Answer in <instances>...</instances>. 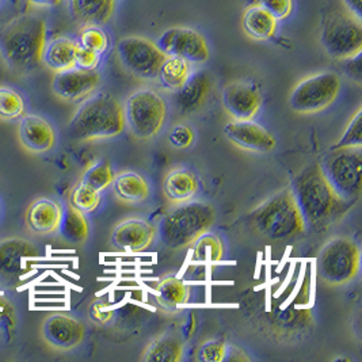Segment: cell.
<instances>
[{
	"instance_id": "1",
	"label": "cell",
	"mask_w": 362,
	"mask_h": 362,
	"mask_svg": "<svg viewBox=\"0 0 362 362\" xmlns=\"http://www.w3.org/2000/svg\"><path fill=\"white\" fill-rule=\"evenodd\" d=\"M48 42V22L37 13H23L0 28V57L17 75H29L42 66Z\"/></svg>"
},
{
	"instance_id": "2",
	"label": "cell",
	"mask_w": 362,
	"mask_h": 362,
	"mask_svg": "<svg viewBox=\"0 0 362 362\" xmlns=\"http://www.w3.org/2000/svg\"><path fill=\"white\" fill-rule=\"evenodd\" d=\"M291 189L307 230L327 228L339 217L347 204L331 189L319 165L304 167L295 177Z\"/></svg>"
},
{
	"instance_id": "3",
	"label": "cell",
	"mask_w": 362,
	"mask_h": 362,
	"mask_svg": "<svg viewBox=\"0 0 362 362\" xmlns=\"http://www.w3.org/2000/svg\"><path fill=\"white\" fill-rule=\"evenodd\" d=\"M125 129L124 107L109 93L84 99L68 122V136L78 143H90L119 136Z\"/></svg>"
},
{
	"instance_id": "4",
	"label": "cell",
	"mask_w": 362,
	"mask_h": 362,
	"mask_svg": "<svg viewBox=\"0 0 362 362\" xmlns=\"http://www.w3.org/2000/svg\"><path fill=\"white\" fill-rule=\"evenodd\" d=\"M248 220L259 236L273 242L289 240L307 230L291 187L264 199L250 214Z\"/></svg>"
},
{
	"instance_id": "5",
	"label": "cell",
	"mask_w": 362,
	"mask_h": 362,
	"mask_svg": "<svg viewBox=\"0 0 362 362\" xmlns=\"http://www.w3.org/2000/svg\"><path fill=\"white\" fill-rule=\"evenodd\" d=\"M216 211L209 202L187 201L177 204L158 226L160 243L170 250L190 247L198 238L214 227Z\"/></svg>"
},
{
	"instance_id": "6",
	"label": "cell",
	"mask_w": 362,
	"mask_h": 362,
	"mask_svg": "<svg viewBox=\"0 0 362 362\" xmlns=\"http://www.w3.org/2000/svg\"><path fill=\"white\" fill-rule=\"evenodd\" d=\"M361 248L347 236H335L320 248L316 258V273L329 286H342L358 276Z\"/></svg>"
},
{
	"instance_id": "7",
	"label": "cell",
	"mask_w": 362,
	"mask_h": 362,
	"mask_svg": "<svg viewBox=\"0 0 362 362\" xmlns=\"http://www.w3.org/2000/svg\"><path fill=\"white\" fill-rule=\"evenodd\" d=\"M124 107L125 127L134 139L147 141L162 131L167 118L165 98L152 88H140L132 93Z\"/></svg>"
},
{
	"instance_id": "8",
	"label": "cell",
	"mask_w": 362,
	"mask_h": 362,
	"mask_svg": "<svg viewBox=\"0 0 362 362\" xmlns=\"http://www.w3.org/2000/svg\"><path fill=\"white\" fill-rule=\"evenodd\" d=\"M319 168L331 189L347 204L357 201L362 190L361 148L329 149Z\"/></svg>"
},
{
	"instance_id": "9",
	"label": "cell",
	"mask_w": 362,
	"mask_h": 362,
	"mask_svg": "<svg viewBox=\"0 0 362 362\" xmlns=\"http://www.w3.org/2000/svg\"><path fill=\"white\" fill-rule=\"evenodd\" d=\"M342 82L338 74L325 71L301 79L289 95V107L297 115L320 113L338 98Z\"/></svg>"
},
{
	"instance_id": "10",
	"label": "cell",
	"mask_w": 362,
	"mask_h": 362,
	"mask_svg": "<svg viewBox=\"0 0 362 362\" xmlns=\"http://www.w3.org/2000/svg\"><path fill=\"white\" fill-rule=\"evenodd\" d=\"M320 42L329 57L339 62L361 53V19L350 13L329 14L322 29Z\"/></svg>"
},
{
	"instance_id": "11",
	"label": "cell",
	"mask_w": 362,
	"mask_h": 362,
	"mask_svg": "<svg viewBox=\"0 0 362 362\" xmlns=\"http://www.w3.org/2000/svg\"><path fill=\"white\" fill-rule=\"evenodd\" d=\"M115 53L122 68L143 81L156 79L159 68L167 57L156 42L139 35L119 40Z\"/></svg>"
},
{
	"instance_id": "12",
	"label": "cell",
	"mask_w": 362,
	"mask_h": 362,
	"mask_svg": "<svg viewBox=\"0 0 362 362\" xmlns=\"http://www.w3.org/2000/svg\"><path fill=\"white\" fill-rule=\"evenodd\" d=\"M156 45L165 56L181 57L192 64H204L211 57L205 37L190 28L167 29L158 38Z\"/></svg>"
},
{
	"instance_id": "13",
	"label": "cell",
	"mask_w": 362,
	"mask_h": 362,
	"mask_svg": "<svg viewBox=\"0 0 362 362\" xmlns=\"http://www.w3.org/2000/svg\"><path fill=\"white\" fill-rule=\"evenodd\" d=\"M41 338L52 350L68 353L84 342L86 326L81 319L74 315L50 313L41 326Z\"/></svg>"
},
{
	"instance_id": "14",
	"label": "cell",
	"mask_w": 362,
	"mask_h": 362,
	"mask_svg": "<svg viewBox=\"0 0 362 362\" xmlns=\"http://www.w3.org/2000/svg\"><path fill=\"white\" fill-rule=\"evenodd\" d=\"M100 84V74L97 69L86 71L71 68L56 72L52 81L53 94L66 102H81L95 93Z\"/></svg>"
},
{
	"instance_id": "15",
	"label": "cell",
	"mask_w": 362,
	"mask_h": 362,
	"mask_svg": "<svg viewBox=\"0 0 362 362\" xmlns=\"http://www.w3.org/2000/svg\"><path fill=\"white\" fill-rule=\"evenodd\" d=\"M17 136L21 147L32 155L48 153L57 143V133L52 122L37 113H26L19 118Z\"/></svg>"
},
{
	"instance_id": "16",
	"label": "cell",
	"mask_w": 362,
	"mask_h": 362,
	"mask_svg": "<svg viewBox=\"0 0 362 362\" xmlns=\"http://www.w3.org/2000/svg\"><path fill=\"white\" fill-rule=\"evenodd\" d=\"M221 105L232 119L246 121L258 115L262 97L259 90L251 83L232 82L221 93Z\"/></svg>"
},
{
	"instance_id": "17",
	"label": "cell",
	"mask_w": 362,
	"mask_h": 362,
	"mask_svg": "<svg viewBox=\"0 0 362 362\" xmlns=\"http://www.w3.org/2000/svg\"><path fill=\"white\" fill-rule=\"evenodd\" d=\"M223 132L230 144L248 152L267 153L277 147V140L273 134L252 119H232L224 127Z\"/></svg>"
},
{
	"instance_id": "18",
	"label": "cell",
	"mask_w": 362,
	"mask_h": 362,
	"mask_svg": "<svg viewBox=\"0 0 362 362\" xmlns=\"http://www.w3.org/2000/svg\"><path fill=\"white\" fill-rule=\"evenodd\" d=\"M156 233V227L148 220L131 217L115 226L110 235V243L119 251L140 252L153 243Z\"/></svg>"
},
{
	"instance_id": "19",
	"label": "cell",
	"mask_w": 362,
	"mask_h": 362,
	"mask_svg": "<svg viewBox=\"0 0 362 362\" xmlns=\"http://www.w3.org/2000/svg\"><path fill=\"white\" fill-rule=\"evenodd\" d=\"M211 72L201 69L192 72L187 82L175 93V107L181 115H192L204 107L214 90Z\"/></svg>"
},
{
	"instance_id": "20",
	"label": "cell",
	"mask_w": 362,
	"mask_h": 362,
	"mask_svg": "<svg viewBox=\"0 0 362 362\" xmlns=\"http://www.w3.org/2000/svg\"><path fill=\"white\" fill-rule=\"evenodd\" d=\"M38 254L29 240L21 238L6 239L0 243V273L3 277L16 280L30 270V261Z\"/></svg>"
},
{
	"instance_id": "21",
	"label": "cell",
	"mask_w": 362,
	"mask_h": 362,
	"mask_svg": "<svg viewBox=\"0 0 362 362\" xmlns=\"http://www.w3.org/2000/svg\"><path fill=\"white\" fill-rule=\"evenodd\" d=\"M63 206L48 197L35 198L25 212V224L34 235L48 236L59 232Z\"/></svg>"
},
{
	"instance_id": "22",
	"label": "cell",
	"mask_w": 362,
	"mask_h": 362,
	"mask_svg": "<svg viewBox=\"0 0 362 362\" xmlns=\"http://www.w3.org/2000/svg\"><path fill=\"white\" fill-rule=\"evenodd\" d=\"M72 19L81 26H103L115 16V0H66Z\"/></svg>"
},
{
	"instance_id": "23",
	"label": "cell",
	"mask_w": 362,
	"mask_h": 362,
	"mask_svg": "<svg viewBox=\"0 0 362 362\" xmlns=\"http://www.w3.org/2000/svg\"><path fill=\"white\" fill-rule=\"evenodd\" d=\"M79 42L69 37H56L48 40L42 53V64L50 71L62 72L75 66V57Z\"/></svg>"
},
{
	"instance_id": "24",
	"label": "cell",
	"mask_w": 362,
	"mask_h": 362,
	"mask_svg": "<svg viewBox=\"0 0 362 362\" xmlns=\"http://www.w3.org/2000/svg\"><path fill=\"white\" fill-rule=\"evenodd\" d=\"M197 177L186 168H174L165 175L163 193L173 204H182L193 199L198 193Z\"/></svg>"
},
{
	"instance_id": "25",
	"label": "cell",
	"mask_w": 362,
	"mask_h": 362,
	"mask_svg": "<svg viewBox=\"0 0 362 362\" xmlns=\"http://www.w3.org/2000/svg\"><path fill=\"white\" fill-rule=\"evenodd\" d=\"M115 197L122 204H141L149 197V186L146 178L134 171H124L115 175L113 182Z\"/></svg>"
},
{
	"instance_id": "26",
	"label": "cell",
	"mask_w": 362,
	"mask_h": 362,
	"mask_svg": "<svg viewBox=\"0 0 362 362\" xmlns=\"http://www.w3.org/2000/svg\"><path fill=\"white\" fill-rule=\"evenodd\" d=\"M183 358V341L177 332H165L149 342L141 361L180 362Z\"/></svg>"
},
{
	"instance_id": "27",
	"label": "cell",
	"mask_w": 362,
	"mask_h": 362,
	"mask_svg": "<svg viewBox=\"0 0 362 362\" xmlns=\"http://www.w3.org/2000/svg\"><path fill=\"white\" fill-rule=\"evenodd\" d=\"M155 295L159 307L165 313H175L189 301V286L178 277L168 276L156 284Z\"/></svg>"
},
{
	"instance_id": "28",
	"label": "cell",
	"mask_w": 362,
	"mask_h": 362,
	"mask_svg": "<svg viewBox=\"0 0 362 362\" xmlns=\"http://www.w3.org/2000/svg\"><path fill=\"white\" fill-rule=\"evenodd\" d=\"M279 21L259 6H250L243 16V29L248 37L266 41L277 33Z\"/></svg>"
},
{
	"instance_id": "29",
	"label": "cell",
	"mask_w": 362,
	"mask_h": 362,
	"mask_svg": "<svg viewBox=\"0 0 362 362\" xmlns=\"http://www.w3.org/2000/svg\"><path fill=\"white\" fill-rule=\"evenodd\" d=\"M59 232L66 242L74 245H83L90 235V226L86 214L68 202L63 208V217Z\"/></svg>"
},
{
	"instance_id": "30",
	"label": "cell",
	"mask_w": 362,
	"mask_h": 362,
	"mask_svg": "<svg viewBox=\"0 0 362 362\" xmlns=\"http://www.w3.org/2000/svg\"><path fill=\"white\" fill-rule=\"evenodd\" d=\"M192 63L181 57L167 56L159 68L158 79L168 91L177 93L192 75Z\"/></svg>"
},
{
	"instance_id": "31",
	"label": "cell",
	"mask_w": 362,
	"mask_h": 362,
	"mask_svg": "<svg viewBox=\"0 0 362 362\" xmlns=\"http://www.w3.org/2000/svg\"><path fill=\"white\" fill-rule=\"evenodd\" d=\"M26 115V99L13 86L0 84V121H17Z\"/></svg>"
},
{
	"instance_id": "32",
	"label": "cell",
	"mask_w": 362,
	"mask_h": 362,
	"mask_svg": "<svg viewBox=\"0 0 362 362\" xmlns=\"http://www.w3.org/2000/svg\"><path fill=\"white\" fill-rule=\"evenodd\" d=\"M100 199V192L79 181L72 189L68 202L78 211L87 214H93L94 211L98 209Z\"/></svg>"
},
{
	"instance_id": "33",
	"label": "cell",
	"mask_w": 362,
	"mask_h": 362,
	"mask_svg": "<svg viewBox=\"0 0 362 362\" xmlns=\"http://www.w3.org/2000/svg\"><path fill=\"white\" fill-rule=\"evenodd\" d=\"M113 178H115V173L110 165L105 160H99L97 163L87 167V170L83 173L81 182L102 193L109 186H112Z\"/></svg>"
},
{
	"instance_id": "34",
	"label": "cell",
	"mask_w": 362,
	"mask_h": 362,
	"mask_svg": "<svg viewBox=\"0 0 362 362\" xmlns=\"http://www.w3.org/2000/svg\"><path fill=\"white\" fill-rule=\"evenodd\" d=\"M192 246L194 250V257L197 259L218 262L224 257V248L221 240L214 235H209L208 232L201 235Z\"/></svg>"
},
{
	"instance_id": "35",
	"label": "cell",
	"mask_w": 362,
	"mask_h": 362,
	"mask_svg": "<svg viewBox=\"0 0 362 362\" xmlns=\"http://www.w3.org/2000/svg\"><path fill=\"white\" fill-rule=\"evenodd\" d=\"M362 147V109L360 107L349 121L338 141L329 149L361 148Z\"/></svg>"
},
{
	"instance_id": "36",
	"label": "cell",
	"mask_w": 362,
	"mask_h": 362,
	"mask_svg": "<svg viewBox=\"0 0 362 362\" xmlns=\"http://www.w3.org/2000/svg\"><path fill=\"white\" fill-rule=\"evenodd\" d=\"M79 45L86 49L93 50L98 54H103L109 49L110 40L102 26H83L79 35Z\"/></svg>"
},
{
	"instance_id": "37",
	"label": "cell",
	"mask_w": 362,
	"mask_h": 362,
	"mask_svg": "<svg viewBox=\"0 0 362 362\" xmlns=\"http://www.w3.org/2000/svg\"><path fill=\"white\" fill-rule=\"evenodd\" d=\"M196 139V133L190 125L186 124H175L167 136L168 144L175 149H186L193 146Z\"/></svg>"
},
{
	"instance_id": "38",
	"label": "cell",
	"mask_w": 362,
	"mask_h": 362,
	"mask_svg": "<svg viewBox=\"0 0 362 362\" xmlns=\"http://www.w3.org/2000/svg\"><path fill=\"white\" fill-rule=\"evenodd\" d=\"M226 349V341L208 339L198 347L197 360L201 362H224Z\"/></svg>"
},
{
	"instance_id": "39",
	"label": "cell",
	"mask_w": 362,
	"mask_h": 362,
	"mask_svg": "<svg viewBox=\"0 0 362 362\" xmlns=\"http://www.w3.org/2000/svg\"><path fill=\"white\" fill-rule=\"evenodd\" d=\"M251 6H259L277 21L286 19L293 11V0H248Z\"/></svg>"
},
{
	"instance_id": "40",
	"label": "cell",
	"mask_w": 362,
	"mask_h": 362,
	"mask_svg": "<svg viewBox=\"0 0 362 362\" xmlns=\"http://www.w3.org/2000/svg\"><path fill=\"white\" fill-rule=\"evenodd\" d=\"M100 56L93 50L86 49L79 45L78 52H76V57H75V66L86 69V71H94L97 69L100 63Z\"/></svg>"
},
{
	"instance_id": "41",
	"label": "cell",
	"mask_w": 362,
	"mask_h": 362,
	"mask_svg": "<svg viewBox=\"0 0 362 362\" xmlns=\"http://www.w3.org/2000/svg\"><path fill=\"white\" fill-rule=\"evenodd\" d=\"M344 62V68H345V72L347 74L349 78H351L353 81H356L357 83H361L362 71H361V53L350 57V59H346L342 60Z\"/></svg>"
},
{
	"instance_id": "42",
	"label": "cell",
	"mask_w": 362,
	"mask_h": 362,
	"mask_svg": "<svg viewBox=\"0 0 362 362\" xmlns=\"http://www.w3.org/2000/svg\"><path fill=\"white\" fill-rule=\"evenodd\" d=\"M90 315H91L94 322H97V323H106V322H109L112 319L113 311H112V308L106 303L97 301L90 308Z\"/></svg>"
},
{
	"instance_id": "43",
	"label": "cell",
	"mask_w": 362,
	"mask_h": 362,
	"mask_svg": "<svg viewBox=\"0 0 362 362\" xmlns=\"http://www.w3.org/2000/svg\"><path fill=\"white\" fill-rule=\"evenodd\" d=\"M235 362V361H250V357L246 356V353L236 347V346L228 345L227 344V349H226V356H224V362Z\"/></svg>"
},
{
	"instance_id": "44",
	"label": "cell",
	"mask_w": 362,
	"mask_h": 362,
	"mask_svg": "<svg viewBox=\"0 0 362 362\" xmlns=\"http://www.w3.org/2000/svg\"><path fill=\"white\" fill-rule=\"evenodd\" d=\"M22 1L30 7L54 8V7H59L64 0H22Z\"/></svg>"
},
{
	"instance_id": "45",
	"label": "cell",
	"mask_w": 362,
	"mask_h": 362,
	"mask_svg": "<svg viewBox=\"0 0 362 362\" xmlns=\"http://www.w3.org/2000/svg\"><path fill=\"white\" fill-rule=\"evenodd\" d=\"M344 4L347 7L349 13L353 14L354 17L361 19L362 17V8L361 1L362 0H342Z\"/></svg>"
},
{
	"instance_id": "46",
	"label": "cell",
	"mask_w": 362,
	"mask_h": 362,
	"mask_svg": "<svg viewBox=\"0 0 362 362\" xmlns=\"http://www.w3.org/2000/svg\"><path fill=\"white\" fill-rule=\"evenodd\" d=\"M1 209H3V208H1V201H0V217H1Z\"/></svg>"
},
{
	"instance_id": "47",
	"label": "cell",
	"mask_w": 362,
	"mask_h": 362,
	"mask_svg": "<svg viewBox=\"0 0 362 362\" xmlns=\"http://www.w3.org/2000/svg\"><path fill=\"white\" fill-rule=\"evenodd\" d=\"M0 4H1V0H0Z\"/></svg>"
}]
</instances>
